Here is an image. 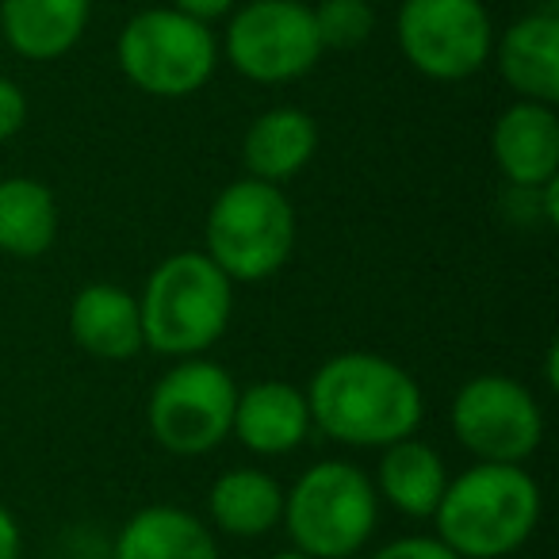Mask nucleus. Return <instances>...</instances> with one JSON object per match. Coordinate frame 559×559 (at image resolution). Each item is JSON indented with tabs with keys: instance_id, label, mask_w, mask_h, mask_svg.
<instances>
[{
	"instance_id": "23",
	"label": "nucleus",
	"mask_w": 559,
	"mask_h": 559,
	"mask_svg": "<svg viewBox=\"0 0 559 559\" xmlns=\"http://www.w3.org/2000/svg\"><path fill=\"white\" fill-rule=\"evenodd\" d=\"M27 123V96L16 81L0 78V142H9Z\"/></svg>"
},
{
	"instance_id": "22",
	"label": "nucleus",
	"mask_w": 559,
	"mask_h": 559,
	"mask_svg": "<svg viewBox=\"0 0 559 559\" xmlns=\"http://www.w3.org/2000/svg\"><path fill=\"white\" fill-rule=\"evenodd\" d=\"M372 559H460V556L444 540H437V536H403V540L383 544Z\"/></svg>"
},
{
	"instance_id": "2",
	"label": "nucleus",
	"mask_w": 559,
	"mask_h": 559,
	"mask_svg": "<svg viewBox=\"0 0 559 559\" xmlns=\"http://www.w3.org/2000/svg\"><path fill=\"white\" fill-rule=\"evenodd\" d=\"M433 518L460 559H506L540 521V487L521 464H475L444 487Z\"/></svg>"
},
{
	"instance_id": "26",
	"label": "nucleus",
	"mask_w": 559,
	"mask_h": 559,
	"mask_svg": "<svg viewBox=\"0 0 559 559\" xmlns=\"http://www.w3.org/2000/svg\"><path fill=\"white\" fill-rule=\"evenodd\" d=\"M264 559H314V556H307V551H276V556H264Z\"/></svg>"
},
{
	"instance_id": "3",
	"label": "nucleus",
	"mask_w": 559,
	"mask_h": 559,
	"mask_svg": "<svg viewBox=\"0 0 559 559\" xmlns=\"http://www.w3.org/2000/svg\"><path fill=\"white\" fill-rule=\"evenodd\" d=\"M234 280L207 253H173L150 272L139 296L142 342L162 357H200L230 326Z\"/></svg>"
},
{
	"instance_id": "1",
	"label": "nucleus",
	"mask_w": 559,
	"mask_h": 559,
	"mask_svg": "<svg viewBox=\"0 0 559 559\" xmlns=\"http://www.w3.org/2000/svg\"><path fill=\"white\" fill-rule=\"evenodd\" d=\"M311 426L353 449H388L421 426V388L403 365L376 353H342L311 376Z\"/></svg>"
},
{
	"instance_id": "21",
	"label": "nucleus",
	"mask_w": 559,
	"mask_h": 559,
	"mask_svg": "<svg viewBox=\"0 0 559 559\" xmlns=\"http://www.w3.org/2000/svg\"><path fill=\"white\" fill-rule=\"evenodd\" d=\"M311 16L322 50H357L376 32V9L368 0H319Z\"/></svg>"
},
{
	"instance_id": "25",
	"label": "nucleus",
	"mask_w": 559,
	"mask_h": 559,
	"mask_svg": "<svg viewBox=\"0 0 559 559\" xmlns=\"http://www.w3.org/2000/svg\"><path fill=\"white\" fill-rule=\"evenodd\" d=\"M20 551H24V536H20V525L9 513V506L0 502V559H20Z\"/></svg>"
},
{
	"instance_id": "17",
	"label": "nucleus",
	"mask_w": 559,
	"mask_h": 559,
	"mask_svg": "<svg viewBox=\"0 0 559 559\" xmlns=\"http://www.w3.org/2000/svg\"><path fill=\"white\" fill-rule=\"evenodd\" d=\"M111 559H223L215 533L180 506H146L116 536Z\"/></svg>"
},
{
	"instance_id": "24",
	"label": "nucleus",
	"mask_w": 559,
	"mask_h": 559,
	"mask_svg": "<svg viewBox=\"0 0 559 559\" xmlns=\"http://www.w3.org/2000/svg\"><path fill=\"white\" fill-rule=\"evenodd\" d=\"M169 9L185 12V16H192V20H203V24H211V20L226 16V12L234 9V0H169Z\"/></svg>"
},
{
	"instance_id": "11",
	"label": "nucleus",
	"mask_w": 559,
	"mask_h": 559,
	"mask_svg": "<svg viewBox=\"0 0 559 559\" xmlns=\"http://www.w3.org/2000/svg\"><path fill=\"white\" fill-rule=\"evenodd\" d=\"M490 157L513 188H536L559 180V116L551 104L518 100L495 119Z\"/></svg>"
},
{
	"instance_id": "14",
	"label": "nucleus",
	"mask_w": 559,
	"mask_h": 559,
	"mask_svg": "<svg viewBox=\"0 0 559 559\" xmlns=\"http://www.w3.org/2000/svg\"><path fill=\"white\" fill-rule=\"evenodd\" d=\"M70 334L96 360H131L146 349L139 299L116 284H88L73 296Z\"/></svg>"
},
{
	"instance_id": "6",
	"label": "nucleus",
	"mask_w": 559,
	"mask_h": 559,
	"mask_svg": "<svg viewBox=\"0 0 559 559\" xmlns=\"http://www.w3.org/2000/svg\"><path fill=\"white\" fill-rule=\"evenodd\" d=\"M116 62L146 96L180 100L211 81L218 66V39L203 20L177 9H146L119 32Z\"/></svg>"
},
{
	"instance_id": "12",
	"label": "nucleus",
	"mask_w": 559,
	"mask_h": 559,
	"mask_svg": "<svg viewBox=\"0 0 559 559\" xmlns=\"http://www.w3.org/2000/svg\"><path fill=\"white\" fill-rule=\"evenodd\" d=\"M230 433L257 456H284L299 449L311 433V411L307 395L292 383L264 380L238 391Z\"/></svg>"
},
{
	"instance_id": "8",
	"label": "nucleus",
	"mask_w": 559,
	"mask_h": 559,
	"mask_svg": "<svg viewBox=\"0 0 559 559\" xmlns=\"http://www.w3.org/2000/svg\"><path fill=\"white\" fill-rule=\"evenodd\" d=\"M226 62L257 85H288L319 66L322 43L304 0H249L226 24Z\"/></svg>"
},
{
	"instance_id": "19",
	"label": "nucleus",
	"mask_w": 559,
	"mask_h": 559,
	"mask_svg": "<svg viewBox=\"0 0 559 559\" xmlns=\"http://www.w3.org/2000/svg\"><path fill=\"white\" fill-rule=\"evenodd\" d=\"M207 510L215 528L230 536H264L284 518V487L269 472L234 467L215 479L207 495Z\"/></svg>"
},
{
	"instance_id": "5",
	"label": "nucleus",
	"mask_w": 559,
	"mask_h": 559,
	"mask_svg": "<svg viewBox=\"0 0 559 559\" xmlns=\"http://www.w3.org/2000/svg\"><path fill=\"white\" fill-rule=\"evenodd\" d=\"M284 525L296 551L314 559H349L372 540L380 521L376 483L345 460L307 467L284 495Z\"/></svg>"
},
{
	"instance_id": "4",
	"label": "nucleus",
	"mask_w": 559,
	"mask_h": 559,
	"mask_svg": "<svg viewBox=\"0 0 559 559\" xmlns=\"http://www.w3.org/2000/svg\"><path fill=\"white\" fill-rule=\"evenodd\" d=\"M203 253L230 280H269L296 249V207L280 185L241 177L215 195L203 223Z\"/></svg>"
},
{
	"instance_id": "10",
	"label": "nucleus",
	"mask_w": 559,
	"mask_h": 559,
	"mask_svg": "<svg viewBox=\"0 0 559 559\" xmlns=\"http://www.w3.org/2000/svg\"><path fill=\"white\" fill-rule=\"evenodd\" d=\"M452 433L479 464H521L544 441V411L525 383L483 372L452 399Z\"/></svg>"
},
{
	"instance_id": "13",
	"label": "nucleus",
	"mask_w": 559,
	"mask_h": 559,
	"mask_svg": "<svg viewBox=\"0 0 559 559\" xmlns=\"http://www.w3.org/2000/svg\"><path fill=\"white\" fill-rule=\"evenodd\" d=\"M93 0H0V35L27 62L70 55L88 27Z\"/></svg>"
},
{
	"instance_id": "15",
	"label": "nucleus",
	"mask_w": 559,
	"mask_h": 559,
	"mask_svg": "<svg viewBox=\"0 0 559 559\" xmlns=\"http://www.w3.org/2000/svg\"><path fill=\"white\" fill-rule=\"evenodd\" d=\"M498 70L506 85L533 104L559 100V20L551 12H533L506 27L498 39Z\"/></svg>"
},
{
	"instance_id": "16",
	"label": "nucleus",
	"mask_w": 559,
	"mask_h": 559,
	"mask_svg": "<svg viewBox=\"0 0 559 559\" xmlns=\"http://www.w3.org/2000/svg\"><path fill=\"white\" fill-rule=\"evenodd\" d=\"M319 150V127L299 108H272L253 119L241 139V165L253 180L284 185L311 165Z\"/></svg>"
},
{
	"instance_id": "20",
	"label": "nucleus",
	"mask_w": 559,
	"mask_h": 559,
	"mask_svg": "<svg viewBox=\"0 0 559 559\" xmlns=\"http://www.w3.org/2000/svg\"><path fill=\"white\" fill-rule=\"evenodd\" d=\"M58 238V203L43 180L4 177L0 180V253L35 261Z\"/></svg>"
},
{
	"instance_id": "9",
	"label": "nucleus",
	"mask_w": 559,
	"mask_h": 559,
	"mask_svg": "<svg viewBox=\"0 0 559 559\" xmlns=\"http://www.w3.org/2000/svg\"><path fill=\"white\" fill-rule=\"evenodd\" d=\"M395 39L406 62L429 81L475 78L495 55L483 0H403Z\"/></svg>"
},
{
	"instance_id": "7",
	"label": "nucleus",
	"mask_w": 559,
	"mask_h": 559,
	"mask_svg": "<svg viewBox=\"0 0 559 559\" xmlns=\"http://www.w3.org/2000/svg\"><path fill=\"white\" fill-rule=\"evenodd\" d=\"M238 383L223 365L185 357L154 383L146 403V426L173 456H203L230 437Z\"/></svg>"
},
{
	"instance_id": "18",
	"label": "nucleus",
	"mask_w": 559,
	"mask_h": 559,
	"mask_svg": "<svg viewBox=\"0 0 559 559\" xmlns=\"http://www.w3.org/2000/svg\"><path fill=\"white\" fill-rule=\"evenodd\" d=\"M376 487L406 518H433L437 502L449 487L441 452L418 437H403V441L388 444L380 472H376Z\"/></svg>"
}]
</instances>
